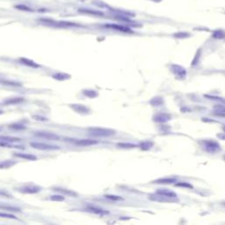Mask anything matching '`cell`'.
<instances>
[{"mask_svg":"<svg viewBox=\"0 0 225 225\" xmlns=\"http://www.w3.org/2000/svg\"><path fill=\"white\" fill-rule=\"evenodd\" d=\"M105 197H106L107 199L112 200V201H114V202L122 201V200H123V199H122L121 197H120V196H115V195H111V194H109V195H105Z\"/></svg>","mask_w":225,"mask_h":225,"instance_id":"obj_37","label":"cell"},{"mask_svg":"<svg viewBox=\"0 0 225 225\" xmlns=\"http://www.w3.org/2000/svg\"><path fill=\"white\" fill-rule=\"evenodd\" d=\"M171 115L168 113H157L153 117V120L158 123H165L167 121H169L171 120Z\"/></svg>","mask_w":225,"mask_h":225,"instance_id":"obj_9","label":"cell"},{"mask_svg":"<svg viewBox=\"0 0 225 225\" xmlns=\"http://www.w3.org/2000/svg\"><path fill=\"white\" fill-rule=\"evenodd\" d=\"M24 101V98H11L7 99L6 100L4 101V104L5 105H14V104H19Z\"/></svg>","mask_w":225,"mask_h":225,"instance_id":"obj_20","label":"cell"},{"mask_svg":"<svg viewBox=\"0 0 225 225\" xmlns=\"http://www.w3.org/2000/svg\"><path fill=\"white\" fill-rule=\"evenodd\" d=\"M157 194L164 195L165 197L168 198H172V199H176L177 198V194L175 192H172L169 189H158L157 191Z\"/></svg>","mask_w":225,"mask_h":225,"instance_id":"obj_11","label":"cell"},{"mask_svg":"<svg viewBox=\"0 0 225 225\" xmlns=\"http://www.w3.org/2000/svg\"><path fill=\"white\" fill-rule=\"evenodd\" d=\"M50 200L53 201V202H63L64 201V197L63 195L56 194V195L50 196Z\"/></svg>","mask_w":225,"mask_h":225,"instance_id":"obj_35","label":"cell"},{"mask_svg":"<svg viewBox=\"0 0 225 225\" xmlns=\"http://www.w3.org/2000/svg\"><path fill=\"white\" fill-rule=\"evenodd\" d=\"M172 36L174 38H177V39H186V38L190 37L191 34L187 32H178V33H173Z\"/></svg>","mask_w":225,"mask_h":225,"instance_id":"obj_25","label":"cell"},{"mask_svg":"<svg viewBox=\"0 0 225 225\" xmlns=\"http://www.w3.org/2000/svg\"><path fill=\"white\" fill-rule=\"evenodd\" d=\"M41 190V187H38L36 185H26L19 188H18V191L21 194H37Z\"/></svg>","mask_w":225,"mask_h":225,"instance_id":"obj_4","label":"cell"},{"mask_svg":"<svg viewBox=\"0 0 225 225\" xmlns=\"http://www.w3.org/2000/svg\"><path fill=\"white\" fill-rule=\"evenodd\" d=\"M150 105H152L154 107H160L164 104V100H163V98H161V97H155L150 101Z\"/></svg>","mask_w":225,"mask_h":225,"instance_id":"obj_21","label":"cell"},{"mask_svg":"<svg viewBox=\"0 0 225 225\" xmlns=\"http://www.w3.org/2000/svg\"><path fill=\"white\" fill-rule=\"evenodd\" d=\"M91 135L96 137H108L112 136L115 134V131L112 128H106V127H93L87 129Z\"/></svg>","mask_w":225,"mask_h":225,"instance_id":"obj_1","label":"cell"},{"mask_svg":"<svg viewBox=\"0 0 225 225\" xmlns=\"http://www.w3.org/2000/svg\"><path fill=\"white\" fill-rule=\"evenodd\" d=\"M117 146L120 148H124V149H132V148L136 147L135 144L129 143V142H119V143H117Z\"/></svg>","mask_w":225,"mask_h":225,"instance_id":"obj_28","label":"cell"},{"mask_svg":"<svg viewBox=\"0 0 225 225\" xmlns=\"http://www.w3.org/2000/svg\"><path fill=\"white\" fill-rule=\"evenodd\" d=\"M14 7L16 9H19L20 11H33V9H31L30 7H28L27 5H25V4H18V5H15Z\"/></svg>","mask_w":225,"mask_h":225,"instance_id":"obj_31","label":"cell"},{"mask_svg":"<svg viewBox=\"0 0 225 225\" xmlns=\"http://www.w3.org/2000/svg\"><path fill=\"white\" fill-rule=\"evenodd\" d=\"M0 84L4 85H10V86H20V83L15 82V81H10V80H0Z\"/></svg>","mask_w":225,"mask_h":225,"instance_id":"obj_27","label":"cell"},{"mask_svg":"<svg viewBox=\"0 0 225 225\" xmlns=\"http://www.w3.org/2000/svg\"><path fill=\"white\" fill-rule=\"evenodd\" d=\"M175 187H184V188H193V186L190 183H187V182H178V183L175 184Z\"/></svg>","mask_w":225,"mask_h":225,"instance_id":"obj_34","label":"cell"},{"mask_svg":"<svg viewBox=\"0 0 225 225\" xmlns=\"http://www.w3.org/2000/svg\"><path fill=\"white\" fill-rule=\"evenodd\" d=\"M83 94L85 95L86 97L90 98V99H93V98H96L98 96L97 91H94V90H84Z\"/></svg>","mask_w":225,"mask_h":225,"instance_id":"obj_26","label":"cell"},{"mask_svg":"<svg viewBox=\"0 0 225 225\" xmlns=\"http://www.w3.org/2000/svg\"><path fill=\"white\" fill-rule=\"evenodd\" d=\"M75 143L79 146H89L98 143V141L94 140H89V139H83V140H77L75 141Z\"/></svg>","mask_w":225,"mask_h":225,"instance_id":"obj_15","label":"cell"},{"mask_svg":"<svg viewBox=\"0 0 225 225\" xmlns=\"http://www.w3.org/2000/svg\"><path fill=\"white\" fill-rule=\"evenodd\" d=\"M20 138L15 136H6V135H0V142H20Z\"/></svg>","mask_w":225,"mask_h":225,"instance_id":"obj_17","label":"cell"},{"mask_svg":"<svg viewBox=\"0 0 225 225\" xmlns=\"http://www.w3.org/2000/svg\"><path fill=\"white\" fill-rule=\"evenodd\" d=\"M105 27L107 28H110V29H113V30H117L122 33H132V30L126 26L123 25H118V24H106Z\"/></svg>","mask_w":225,"mask_h":225,"instance_id":"obj_8","label":"cell"},{"mask_svg":"<svg viewBox=\"0 0 225 225\" xmlns=\"http://www.w3.org/2000/svg\"><path fill=\"white\" fill-rule=\"evenodd\" d=\"M16 164L15 161L11 160H7V161H3L0 163V169H8L11 166H13Z\"/></svg>","mask_w":225,"mask_h":225,"instance_id":"obj_23","label":"cell"},{"mask_svg":"<svg viewBox=\"0 0 225 225\" xmlns=\"http://www.w3.org/2000/svg\"><path fill=\"white\" fill-rule=\"evenodd\" d=\"M86 210L88 212H91L93 214H96V215H100V216H104V215H108L109 211L105 210L101 208H99L97 206H93V205H87L86 206Z\"/></svg>","mask_w":225,"mask_h":225,"instance_id":"obj_7","label":"cell"},{"mask_svg":"<svg viewBox=\"0 0 225 225\" xmlns=\"http://www.w3.org/2000/svg\"><path fill=\"white\" fill-rule=\"evenodd\" d=\"M19 61H20L23 64L27 65V66H29V67H33V68H40V67H41V65H39V64L36 63L34 61H33V60H31V59H28V58H24V57H22V58L19 59Z\"/></svg>","mask_w":225,"mask_h":225,"instance_id":"obj_16","label":"cell"},{"mask_svg":"<svg viewBox=\"0 0 225 225\" xmlns=\"http://www.w3.org/2000/svg\"><path fill=\"white\" fill-rule=\"evenodd\" d=\"M201 53H202V49L200 48V49L197 51V53H196V55H195V57L194 58V60H193V62H192V65H193V66H194V65H196V64L198 63V60H199V58H200V56H201Z\"/></svg>","mask_w":225,"mask_h":225,"instance_id":"obj_36","label":"cell"},{"mask_svg":"<svg viewBox=\"0 0 225 225\" xmlns=\"http://www.w3.org/2000/svg\"><path fill=\"white\" fill-rule=\"evenodd\" d=\"M56 191H58L59 193H62L67 196H70V197H77L78 196V194L74 191H71V190H69V189H63V188H54Z\"/></svg>","mask_w":225,"mask_h":225,"instance_id":"obj_18","label":"cell"},{"mask_svg":"<svg viewBox=\"0 0 225 225\" xmlns=\"http://www.w3.org/2000/svg\"><path fill=\"white\" fill-rule=\"evenodd\" d=\"M214 111L215 113H225V107L222 105H216L214 107Z\"/></svg>","mask_w":225,"mask_h":225,"instance_id":"obj_33","label":"cell"},{"mask_svg":"<svg viewBox=\"0 0 225 225\" xmlns=\"http://www.w3.org/2000/svg\"><path fill=\"white\" fill-rule=\"evenodd\" d=\"M79 12L85 13V14H89V15H93V16H104L103 11H96V10H92V9H85V8H80L78 9Z\"/></svg>","mask_w":225,"mask_h":225,"instance_id":"obj_12","label":"cell"},{"mask_svg":"<svg viewBox=\"0 0 225 225\" xmlns=\"http://www.w3.org/2000/svg\"><path fill=\"white\" fill-rule=\"evenodd\" d=\"M151 1H153V2H155V3H159V2H161L162 0H151Z\"/></svg>","mask_w":225,"mask_h":225,"instance_id":"obj_39","label":"cell"},{"mask_svg":"<svg viewBox=\"0 0 225 225\" xmlns=\"http://www.w3.org/2000/svg\"><path fill=\"white\" fill-rule=\"evenodd\" d=\"M223 129H224V132H225V126H224V127H223Z\"/></svg>","mask_w":225,"mask_h":225,"instance_id":"obj_41","label":"cell"},{"mask_svg":"<svg viewBox=\"0 0 225 225\" xmlns=\"http://www.w3.org/2000/svg\"><path fill=\"white\" fill-rule=\"evenodd\" d=\"M52 77H53L55 79L61 80V81H63V80H66V79H69V78H70V75H67V74H65V73H60V72L54 74Z\"/></svg>","mask_w":225,"mask_h":225,"instance_id":"obj_24","label":"cell"},{"mask_svg":"<svg viewBox=\"0 0 225 225\" xmlns=\"http://www.w3.org/2000/svg\"><path fill=\"white\" fill-rule=\"evenodd\" d=\"M70 107L78 113H82V114H87L90 113V109L86 108L85 105H80V104H71Z\"/></svg>","mask_w":225,"mask_h":225,"instance_id":"obj_10","label":"cell"},{"mask_svg":"<svg viewBox=\"0 0 225 225\" xmlns=\"http://www.w3.org/2000/svg\"><path fill=\"white\" fill-rule=\"evenodd\" d=\"M30 146L33 147V149L36 150H60L61 147L57 146V145H52V144H48V143H44V142H31Z\"/></svg>","mask_w":225,"mask_h":225,"instance_id":"obj_2","label":"cell"},{"mask_svg":"<svg viewBox=\"0 0 225 225\" xmlns=\"http://www.w3.org/2000/svg\"><path fill=\"white\" fill-rule=\"evenodd\" d=\"M35 135L37 137L40 138H43V139H47V140H50V141H57L60 139V136L57 135L56 134L54 133H49V132H36Z\"/></svg>","mask_w":225,"mask_h":225,"instance_id":"obj_6","label":"cell"},{"mask_svg":"<svg viewBox=\"0 0 225 225\" xmlns=\"http://www.w3.org/2000/svg\"><path fill=\"white\" fill-rule=\"evenodd\" d=\"M0 209L3 210H7V211H11V212H20V209L19 208L11 207V206H1Z\"/></svg>","mask_w":225,"mask_h":225,"instance_id":"obj_29","label":"cell"},{"mask_svg":"<svg viewBox=\"0 0 225 225\" xmlns=\"http://www.w3.org/2000/svg\"><path fill=\"white\" fill-rule=\"evenodd\" d=\"M13 143L14 142H0V146L7 147V148H13V149H20V150L25 149V147L22 146V145H15Z\"/></svg>","mask_w":225,"mask_h":225,"instance_id":"obj_22","label":"cell"},{"mask_svg":"<svg viewBox=\"0 0 225 225\" xmlns=\"http://www.w3.org/2000/svg\"><path fill=\"white\" fill-rule=\"evenodd\" d=\"M9 127H10V128H12V129L20 130V129H26V127L25 125H22V124H19V123H13V124L9 125Z\"/></svg>","mask_w":225,"mask_h":225,"instance_id":"obj_32","label":"cell"},{"mask_svg":"<svg viewBox=\"0 0 225 225\" xmlns=\"http://www.w3.org/2000/svg\"><path fill=\"white\" fill-rule=\"evenodd\" d=\"M177 179L175 178H160L157 179L154 181H152V183L154 184H172V183H176Z\"/></svg>","mask_w":225,"mask_h":225,"instance_id":"obj_13","label":"cell"},{"mask_svg":"<svg viewBox=\"0 0 225 225\" xmlns=\"http://www.w3.org/2000/svg\"><path fill=\"white\" fill-rule=\"evenodd\" d=\"M15 157L22 158V159H26V160H30V161H34L37 160V157L32 154H27V153H15L14 154Z\"/></svg>","mask_w":225,"mask_h":225,"instance_id":"obj_14","label":"cell"},{"mask_svg":"<svg viewBox=\"0 0 225 225\" xmlns=\"http://www.w3.org/2000/svg\"><path fill=\"white\" fill-rule=\"evenodd\" d=\"M153 145V142H150V141H145V142H142L139 146L142 149V150H149L152 147Z\"/></svg>","mask_w":225,"mask_h":225,"instance_id":"obj_30","label":"cell"},{"mask_svg":"<svg viewBox=\"0 0 225 225\" xmlns=\"http://www.w3.org/2000/svg\"><path fill=\"white\" fill-rule=\"evenodd\" d=\"M170 69L172 70V72L178 78H185L186 76H187V71H186V69L183 68L182 66L180 65H178V64H172L170 66Z\"/></svg>","mask_w":225,"mask_h":225,"instance_id":"obj_5","label":"cell"},{"mask_svg":"<svg viewBox=\"0 0 225 225\" xmlns=\"http://www.w3.org/2000/svg\"><path fill=\"white\" fill-rule=\"evenodd\" d=\"M0 217L8 218V219H17V217L11 214H5V213H0Z\"/></svg>","mask_w":225,"mask_h":225,"instance_id":"obj_38","label":"cell"},{"mask_svg":"<svg viewBox=\"0 0 225 225\" xmlns=\"http://www.w3.org/2000/svg\"><path fill=\"white\" fill-rule=\"evenodd\" d=\"M203 147L209 153H216L221 150L220 144L214 140H205L203 142Z\"/></svg>","mask_w":225,"mask_h":225,"instance_id":"obj_3","label":"cell"},{"mask_svg":"<svg viewBox=\"0 0 225 225\" xmlns=\"http://www.w3.org/2000/svg\"><path fill=\"white\" fill-rule=\"evenodd\" d=\"M212 37L217 40H224L225 39V31L222 29H218L213 32Z\"/></svg>","mask_w":225,"mask_h":225,"instance_id":"obj_19","label":"cell"},{"mask_svg":"<svg viewBox=\"0 0 225 225\" xmlns=\"http://www.w3.org/2000/svg\"><path fill=\"white\" fill-rule=\"evenodd\" d=\"M4 113V112H3V111H2V110H0V114H2V113Z\"/></svg>","mask_w":225,"mask_h":225,"instance_id":"obj_40","label":"cell"}]
</instances>
